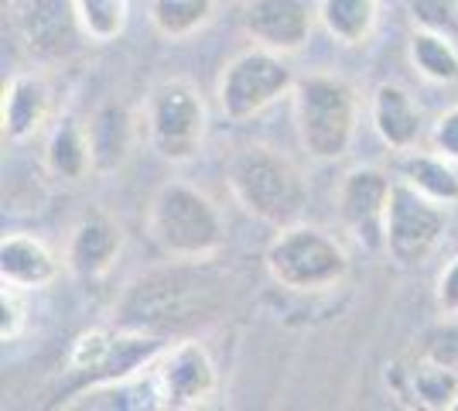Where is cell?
<instances>
[{
    "mask_svg": "<svg viewBox=\"0 0 458 411\" xmlns=\"http://www.w3.org/2000/svg\"><path fill=\"white\" fill-rule=\"evenodd\" d=\"M270 281L291 295H322L339 288L349 274V254L322 227H281L264 251Z\"/></svg>",
    "mask_w": 458,
    "mask_h": 411,
    "instance_id": "cell-5",
    "label": "cell"
},
{
    "mask_svg": "<svg viewBox=\"0 0 458 411\" xmlns=\"http://www.w3.org/2000/svg\"><path fill=\"white\" fill-rule=\"evenodd\" d=\"M318 21L332 41L356 48L373 39L380 24V0H318Z\"/></svg>",
    "mask_w": 458,
    "mask_h": 411,
    "instance_id": "cell-22",
    "label": "cell"
},
{
    "mask_svg": "<svg viewBox=\"0 0 458 411\" xmlns=\"http://www.w3.org/2000/svg\"><path fill=\"white\" fill-rule=\"evenodd\" d=\"M435 302L445 315H458V257H452L438 274L435 285Z\"/></svg>",
    "mask_w": 458,
    "mask_h": 411,
    "instance_id": "cell-29",
    "label": "cell"
},
{
    "mask_svg": "<svg viewBox=\"0 0 458 411\" xmlns=\"http://www.w3.org/2000/svg\"><path fill=\"white\" fill-rule=\"evenodd\" d=\"M89 137V158H93V176H114L127 165L134 148V117L123 103H99L93 117L86 120Z\"/></svg>",
    "mask_w": 458,
    "mask_h": 411,
    "instance_id": "cell-17",
    "label": "cell"
},
{
    "mask_svg": "<svg viewBox=\"0 0 458 411\" xmlns=\"http://www.w3.org/2000/svg\"><path fill=\"white\" fill-rule=\"evenodd\" d=\"M82 39L93 45H110L127 31L131 21V0H72Z\"/></svg>",
    "mask_w": 458,
    "mask_h": 411,
    "instance_id": "cell-25",
    "label": "cell"
},
{
    "mask_svg": "<svg viewBox=\"0 0 458 411\" xmlns=\"http://www.w3.org/2000/svg\"><path fill=\"white\" fill-rule=\"evenodd\" d=\"M120 251H123L120 223L110 219L106 213H89L82 216L72 227V234H69L65 268L76 278H82V281H96V278L114 271V264L120 261Z\"/></svg>",
    "mask_w": 458,
    "mask_h": 411,
    "instance_id": "cell-15",
    "label": "cell"
},
{
    "mask_svg": "<svg viewBox=\"0 0 458 411\" xmlns=\"http://www.w3.org/2000/svg\"><path fill=\"white\" fill-rule=\"evenodd\" d=\"M28 295L18 285H4L0 292V339L14 343L28 330Z\"/></svg>",
    "mask_w": 458,
    "mask_h": 411,
    "instance_id": "cell-26",
    "label": "cell"
},
{
    "mask_svg": "<svg viewBox=\"0 0 458 411\" xmlns=\"http://www.w3.org/2000/svg\"><path fill=\"white\" fill-rule=\"evenodd\" d=\"M219 0H151L154 31L168 41H185L216 18Z\"/></svg>",
    "mask_w": 458,
    "mask_h": 411,
    "instance_id": "cell-23",
    "label": "cell"
},
{
    "mask_svg": "<svg viewBox=\"0 0 458 411\" xmlns=\"http://www.w3.org/2000/svg\"><path fill=\"white\" fill-rule=\"evenodd\" d=\"M452 411H458V398H455V408H452Z\"/></svg>",
    "mask_w": 458,
    "mask_h": 411,
    "instance_id": "cell-30",
    "label": "cell"
},
{
    "mask_svg": "<svg viewBox=\"0 0 458 411\" xmlns=\"http://www.w3.org/2000/svg\"><path fill=\"white\" fill-rule=\"evenodd\" d=\"M291 110L298 141L315 161H339L356 141L360 97L343 76L311 73L291 90Z\"/></svg>",
    "mask_w": 458,
    "mask_h": 411,
    "instance_id": "cell-4",
    "label": "cell"
},
{
    "mask_svg": "<svg viewBox=\"0 0 458 411\" xmlns=\"http://www.w3.org/2000/svg\"><path fill=\"white\" fill-rule=\"evenodd\" d=\"M229 302L226 278L209 261H168L165 268L140 274L116 302V326L137 333H189L219 319Z\"/></svg>",
    "mask_w": 458,
    "mask_h": 411,
    "instance_id": "cell-1",
    "label": "cell"
},
{
    "mask_svg": "<svg viewBox=\"0 0 458 411\" xmlns=\"http://www.w3.org/2000/svg\"><path fill=\"white\" fill-rule=\"evenodd\" d=\"M369 120L373 131L380 137L390 151H411L420 137V107L414 103V97L397 86V82H380L369 97Z\"/></svg>",
    "mask_w": 458,
    "mask_h": 411,
    "instance_id": "cell-18",
    "label": "cell"
},
{
    "mask_svg": "<svg viewBox=\"0 0 458 411\" xmlns=\"http://www.w3.org/2000/svg\"><path fill=\"white\" fill-rule=\"evenodd\" d=\"M148 373L157 394V408H206L219 394V367L199 339H172Z\"/></svg>",
    "mask_w": 458,
    "mask_h": 411,
    "instance_id": "cell-9",
    "label": "cell"
},
{
    "mask_svg": "<svg viewBox=\"0 0 458 411\" xmlns=\"http://www.w3.org/2000/svg\"><path fill=\"white\" fill-rule=\"evenodd\" d=\"M168 336L137 333V330H89L69 350L72 391L86 394L134 381L154 367V360L168 350Z\"/></svg>",
    "mask_w": 458,
    "mask_h": 411,
    "instance_id": "cell-6",
    "label": "cell"
},
{
    "mask_svg": "<svg viewBox=\"0 0 458 411\" xmlns=\"http://www.w3.org/2000/svg\"><path fill=\"white\" fill-rule=\"evenodd\" d=\"M226 185L243 213L274 230L301 223L308 206V185L298 165L267 144H250L229 158Z\"/></svg>",
    "mask_w": 458,
    "mask_h": 411,
    "instance_id": "cell-2",
    "label": "cell"
},
{
    "mask_svg": "<svg viewBox=\"0 0 458 411\" xmlns=\"http://www.w3.org/2000/svg\"><path fill=\"white\" fill-rule=\"evenodd\" d=\"M431 144H435L438 155H445L448 161L458 165V107L445 110V114L435 120V127H431Z\"/></svg>",
    "mask_w": 458,
    "mask_h": 411,
    "instance_id": "cell-28",
    "label": "cell"
},
{
    "mask_svg": "<svg viewBox=\"0 0 458 411\" xmlns=\"http://www.w3.org/2000/svg\"><path fill=\"white\" fill-rule=\"evenodd\" d=\"M148 144L172 165L191 161L209 134V107L191 79L157 82L144 107Z\"/></svg>",
    "mask_w": 458,
    "mask_h": 411,
    "instance_id": "cell-7",
    "label": "cell"
},
{
    "mask_svg": "<svg viewBox=\"0 0 458 411\" xmlns=\"http://www.w3.org/2000/svg\"><path fill=\"white\" fill-rule=\"evenodd\" d=\"M445 227H448V216L441 202L420 196L403 178L394 182V196L386 210V240H383V251L390 254V261H397L401 268H414L420 261H428V254L445 236Z\"/></svg>",
    "mask_w": 458,
    "mask_h": 411,
    "instance_id": "cell-10",
    "label": "cell"
},
{
    "mask_svg": "<svg viewBox=\"0 0 458 411\" xmlns=\"http://www.w3.org/2000/svg\"><path fill=\"white\" fill-rule=\"evenodd\" d=\"M420 356L458 371V322H438L420 336Z\"/></svg>",
    "mask_w": 458,
    "mask_h": 411,
    "instance_id": "cell-27",
    "label": "cell"
},
{
    "mask_svg": "<svg viewBox=\"0 0 458 411\" xmlns=\"http://www.w3.org/2000/svg\"><path fill=\"white\" fill-rule=\"evenodd\" d=\"M148 236L165 257L209 261L226 244V223L206 193L185 182H165L148 206Z\"/></svg>",
    "mask_w": 458,
    "mask_h": 411,
    "instance_id": "cell-3",
    "label": "cell"
},
{
    "mask_svg": "<svg viewBox=\"0 0 458 411\" xmlns=\"http://www.w3.org/2000/svg\"><path fill=\"white\" fill-rule=\"evenodd\" d=\"M394 182L377 165L349 168L335 189V213L343 230L366 251H383L386 240V210L394 196Z\"/></svg>",
    "mask_w": 458,
    "mask_h": 411,
    "instance_id": "cell-11",
    "label": "cell"
},
{
    "mask_svg": "<svg viewBox=\"0 0 458 411\" xmlns=\"http://www.w3.org/2000/svg\"><path fill=\"white\" fill-rule=\"evenodd\" d=\"M397 178L414 185L420 196L435 199L441 206L458 202V165L438 151H401Z\"/></svg>",
    "mask_w": 458,
    "mask_h": 411,
    "instance_id": "cell-20",
    "label": "cell"
},
{
    "mask_svg": "<svg viewBox=\"0 0 458 411\" xmlns=\"http://www.w3.org/2000/svg\"><path fill=\"white\" fill-rule=\"evenodd\" d=\"M386 391L411 408L452 411L458 398V371L418 353L414 364H390L386 367Z\"/></svg>",
    "mask_w": 458,
    "mask_h": 411,
    "instance_id": "cell-14",
    "label": "cell"
},
{
    "mask_svg": "<svg viewBox=\"0 0 458 411\" xmlns=\"http://www.w3.org/2000/svg\"><path fill=\"white\" fill-rule=\"evenodd\" d=\"M55 110V93L48 79L38 73H18L4 82V99H0V131L4 141L24 144L45 131Z\"/></svg>",
    "mask_w": 458,
    "mask_h": 411,
    "instance_id": "cell-13",
    "label": "cell"
},
{
    "mask_svg": "<svg viewBox=\"0 0 458 411\" xmlns=\"http://www.w3.org/2000/svg\"><path fill=\"white\" fill-rule=\"evenodd\" d=\"M315 11L308 0H250L243 7V31L253 45L294 56L301 52L315 31Z\"/></svg>",
    "mask_w": 458,
    "mask_h": 411,
    "instance_id": "cell-12",
    "label": "cell"
},
{
    "mask_svg": "<svg viewBox=\"0 0 458 411\" xmlns=\"http://www.w3.org/2000/svg\"><path fill=\"white\" fill-rule=\"evenodd\" d=\"M411 65L418 69V76L428 82H455L458 79V48L452 35L445 31H431V28H418L407 45Z\"/></svg>",
    "mask_w": 458,
    "mask_h": 411,
    "instance_id": "cell-24",
    "label": "cell"
},
{
    "mask_svg": "<svg viewBox=\"0 0 458 411\" xmlns=\"http://www.w3.org/2000/svg\"><path fill=\"white\" fill-rule=\"evenodd\" d=\"M45 168L62 182H79L93 172V158H89V137L86 124H79L72 114L55 120L48 144H45Z\"/></svg>",
    "mask_w": 458,
    "mask_h": 411,
    "instance_id": "cell-21",
    "label": "cell"
},
{
    "mask_svg": "<svg viewBox=\"0 0 458 411\" xmlns=\"http://www.w3.org/2000/svg\"><path fill=\"white\" fill-rule=\"evenodd\" d=\"M294 82L298 79L281 52L253 45L247 52H240L236 59H229L226 69L219 73V82H216L219 114L229 124H247V120L260 117L281 97H291Z\"/></svg>",
    "mask_w": 458,
    "mask_h": 411,
    "instance_id": "cell-8",
    "label": "cell"
},
{
    "mask_svg": "<svg viewBox=\"0 0 458 411\" xmlns=\"http://www.w3.org/2000/svg\"><path fill=\"white\" fill-rule=\"evenodd\" d=\"M21 35L28 48L45 59H62L72 52L76 35H82L72 0H31L21 11Z\"/></svg>",
    "mask_w": 458,
    "mask_h": 411,
    "instance_id": "cell-16",
    "label": "cell"
},
{
    "mask_svg": "<svg viewBox=\"0 0 458 411\" xmlns=\"http://www.w3.org/2000/svg\"><path fill=\"white\" fill-rule=\"evenodd\" d=\"M0 278H4V285L38 292L58 278V257L38 236L4 234V240H0Z\"/></svg>",
    "mask_w": 458,
    "mask_h": 411,
    "instance_id": "cell-19",
    "label": "cell"
}]
</instances>
